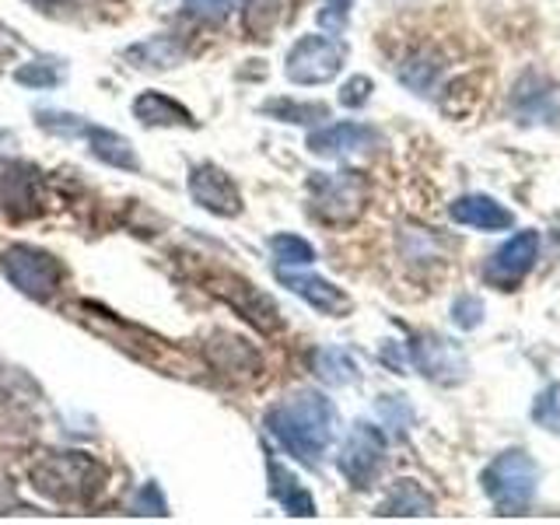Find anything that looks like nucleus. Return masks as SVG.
<instances>
[{
  "label": "nucleus",
  "instance_id": "nucleus-1",
  "mask_svg": "<svg viewBox=\"0 0 560 525\" xmlns=\"http://www.w3.org/2000/svg\"><path fill=\"white\" fill-rule=\"evenodd\" d=\"M267 428L291 455L302 463H319V455L332 442V428H337V410L323 393L302 389L288 399L273 402L267 410Z\"/></svg>",
  "mask_w": 560,
  "mask_h": 525
},
{
  "label": "nucleus",
  "instance_id": "nucleus-2",
  "mask_svg": "<svg viewBox=\"0 0 560 525\" xmlns=\"http://www.w3.org/2000/svg\"><path fill=\"white\" fill-rule=\"evenodd\" d=\"M28 480L49 501L84 504L102 490L105 466L88 452H46L39 463H32Z\"/></svg>",
  "mask_w": 560,
  "mask_h": 525
},
{
  "label": "nucleus",
  "instance_id": "nucleus-3",
  "mask_svg": "<svg viewBox=\"0 0 560 525\" xmlns=\"http://www.w3.org/2000/svg\"><path fill=\"white\" fill-rule=\"evenodd\" d=\"M368 200V183L361 172H315L308 179L312 214L326 224H354Z\"/></svg>",
  "mask_w": 560,
  "mask_h": 525
},
{
  "label": "nucleus",
  "instance_id": "nucleus-4",
  "mask_svg": "<svg viewBox=\"0 0 560 525\" xmlns=\"http://www.w3.org/2000/svg\"><path fill=\"white\" fill-rule=\"evenodd\" d=\"M0 270L35 302H49L63 288V262L46 249H35V245H8L0 256Z\"/></svg>",
  "mask_w": 560,
  "mask_h": 525
},
{
  "label": "nucleus",
  "instance_id": "nucleus-5",
  "mask_svg": "<svg viewBox=\"0 0 560 525\" xmlns=\"http://www.w3.org/2000/svg\"><path fill=\"white\" fill-rule=\"evenodd\" d=\"M536 480H539V469L525 452H504L483 469L487 498L508 515H522L525 508H529L536 494Z\"/></svg>",
  "mask_w": 560,
  "mask_h": 525
},
{
  "label": "nucleus",
  "instance_id": "nucleus-6",
  "mask_svg": "<svg viewBox=\"0 0 560 525\" xmlns=\"http://www.w3.org/2000/svg\"><path fill=\"white\" fill-rule=\"evenodd\" d=\"M347 46L337 35H305L298 39L284 60V74L291 84H326L343 70Z\"/></svg>",
  "mask_w": 560,
  "mask_h": 525
},
{
  "label": "nucleus",
  "instance_id": "nucleus-7",
  "mask_svg": "<svg viewBox=\"0 0 560 525\" xmlns=\"http://www.w3.org/2000/svg\"><path fill=\"white\" fill-rule=\"evenodd\" d=\"M385 463V434L375 424H354L337 455V466L354 487H372Z\"/></svg>",
  "mask_w": 560,
  "mask_h": 525
},
{
  "label": "nucleus",
  "instance_id": "nucleus-8",
  "mask_svg": "<svg viewBox=\"0 0 560 525\" xmlns=\"http://www.w3.org/2000/svg\"><path fill=\"white\" fill-rule=\"evenodd\" d=\"M207 291L224 298L228 305L238 308L245 319L253 326H259L262 332H273L280 326V315H277V305L270 302L267 294L259 288H253L249 280H242L238 273H228V270H214L207 277Z\"/></svg>",
  "mask_w": 560,
  "mask_h": 525
},
{
  "label": "nucleus",
  "instance_id": "nucleus-9",
  "mask_svg": "<svg viewBox=\"0 0 560 525\" xmlns=\"http://www.w3.org/2000/svg\"><path fill=\"white\" fill-rule=\"evenodd\" d=\"M189 197L192 203H200L203 210H210V214H218V218H238L245 207L232 175L210 162L189 172Z\"/></svg>",
  "mask_w": 560,
  "mask_h": 525
},
{
  "label": "nucleus",
  "instance_id": "nucleus-10",
  "mask_svg": "<svg viewBox=\"0 0 560 525\" xmlns=\"http://www.w3.org/2000/svg\"><path fill=\"white\" fill-rule=\"evenodd\" d=\"M536 253H539V235L536 232H518V235H512L494 256H490V262H487V280H490V284H498V288L518 284V280L533 270Z\"/></svg>",
  "mask_w": 560,
  "mask_h": 525
},
{
  "label": "nucleus",
  "instance_id": "nucleus-11",
  "mask_svg": "<svg viewBox=\"0 0 560 525\" xmlns=\"http://www.w3.org/2000/svg\"><path fill=\"white\" fill-rule=\"evenodd\" d=\"M0 203H4L8 214L18 221L43 214L46 203H43L39 172L28 168V165H8L4 175H0Z\"/></svg>",
  "mask_w": 560,
  "mask_h": 525
},
{
  "label": "nucleus",
  "instance_id": "nucleus-12",
  "mask_svg": "<svg viewBox=\"0 0 560 525\" xmlns=\"http://www.w3.org/2000/svg\"><path fill=\"white\" fill-rule=\"evenodd\" d=\"M277 280L288 291H294L298 298H305L312 308H319L326 315H347L350 312V298L323 277L305 273V270H291V267H277Z\"/></svg>",
  "mask_w": 560,
  "mask_h": 525
},
{
  "label": "nucleus",
  "instance_id": "nucleus-13",
  "mask_svg": "<svg viewBox=\"0 0 560 525\" xmlns=\"http://www.w3.org/2000/svg\"><path fill=\"white\" fill-rule=\"evenodd\" d=\"M378 144V130L364 127V122H332L308 133V151L319 158H343V154H358Z\"/></svg>",
  "mask_w": 560,
  "mask_h": 525
},
{
  "label": "nucleus",
  "instance_id": "nucleus-14",
  "mask_svg": "<svg viewBox=\"0 0 560 525\" xmlns=\"http://www.w3.org/2000/svg\"><path fill=\"white\" fill-rule=\"evenodd\" d=\"M410 358L434 382H459L466 375V358L459 354V347L442 337H420L410 347Z\"/></svg>",
  "mask_w": 560,
  "mask_h": 525
},
{
  "label": "nucleus",
  "instance_id": "nucleus-15",
  "mask_svg": "<svg viewBox=\"0 0 560 525\" xmlns=\"http://www.w3.org/2000/svg\"><path fill=\"white\" fill-rule=\"evenodd\" d=\"M207 354H210V364H214V372H221V375H235V378L249 375L253 378L262 368L256 350L245 340L232 337V332H214L207 343Z\"/></svg>",
  "mask_w": 560,
  "mask_h": 525
},
{
  "label": "nucleus",
  "instance_id": "nucleus-16",
  "mask_svg": "<svg viewBox=\"0 0 560 525\" xmlns=\"http://www.w3.org/2000/svg\"><path fill=\"white\" fill-rule=\"evenodd\" d=\"M452 221H459L466 228H477V232H504L512 228V210L501 207L498 200L483 197V192H472V197H459L448 207Z\"/></svg>",
  "mask_w": 560,
  "mask_h": 525
},
{
  "label": "nucleus",
  "instance_id": "nucleus-17",
  "mask_svg": "<svg viewBox=\"0 0 560 525\" xmlns=\"http://www.w3.org/2000/svg\"><path fill=\"white\" fill-rule=\"evenodd\" d=\"M267 477H270V494L273 501L284 508L288 515H302V518H312L315 515V501L312 494L302 487V480L294 477L288 466H280L277 455H267Z\"/></svg>",
  "mask_w": 560,
  "mask_h": 525
},
{
  "label": "nucleus",
  "instance_id": "nucleus-18",
  "mask_svg": "<svg viewBox=\"0 0 560 525\" xmlns=\"http://www.w3.org/2000/svg\"><path fill=\"white\" fill-rule=\"evenodd\" d=\"M78 137L88 140V148H92V154L98 158V162L113 165V168H122V172H137L140 168V158L130 148L127 137H119L113 130H102V127H92V122H81Z\"/></svg>",
  "mask_w": 560,
  "mask_h": 525
},
{
  "label": "nucleus",
  "instance_id": "nucleus-19",
  "mask_svg": "<svg viewBox=\"0 0 560 525\" xmlns=\"http://www.w3.org/2000/svg\"><path fill=\"white\" fill-rule=\"evenodd\" d=\"M133 116L144 122V127H197V119L179 105L175 98L162 95V92H144L133 98Z\"/></svg>",
  "mask_w": 560,
  "mask_h": 525
},
{
  "label": "nucleus",
  "instance_id": "nucleus-20",
  "mask_svg": "<svg viewBox=\"0 0 560 525\" xmlns=\"http://www.w3.org/2000/svg\"><path fill=\"white\" fill-rule=\"evenodd\" d=\"M378 515H385V518L434 515V498L417 480H396L389 494H385V501L378 504Z\"/></svg>",
  "mask_w": 560,
  "mask_h": 525
},
{
  "label": "nucleus",
  "instance_id": "nucleus-21",
  "mask_svg": "<svg viewBox=\"0 0 560 525\" xmlns=\"http://www.w3.org/2000/svg\"><path fill=\"white\" fill-rule=\"evenodd\" d=\"M183 43H175L172 35H154V39H144V43H137L127 49V57L137 63V67H144V70H168L183 60Z\"/></svg>",
  "mask_w": 560,
  "mask_h": 525
},
{
  "label": "nucleus",
  "instance_id": "nucleus-22",
  "mask_svg": "<svg viewBox=\"0 0 560 525\" xmlns=\"http://www.w3.org/2000/svg\"><path fill=\"white\" fill-rule=\"evenodd\" d=\"M262 113L280 119V122H302V127H308V122H319V119H329V109L323 102H294V98L262 102Z\"/></svg>",
  "mask_w": 560,
  "mask_h": 525
},
{
  "label": "nucleus",
  "instance_id": "nucleus-23",
  "mask_svg": "<svg viewBox=\"0 0 560 525\" xmlns=\"http://www.w3.org/2000/svg\"><path fill=\"white\" fill-rule=\"evenodd\" d=\"M280 14H284V0H245L242 22L249 39H267L270 28L280 22Z\"/></svg>",
  "mask_w": 560,
  "mask_h": 525
},
{
  "label": "nucleus",
  "instance_id": "nucleus-24",
  "mask_svg": "<svg viewBox=\"0 0 560 525\" xmlns=\"http://www.w3.org/2000/svg\"><path fill=\"white\" fill-rule=\"evenodd\" d=\"M312 368H315V375L329 385H347L350 378H358V364L350 361L347 350H315Z\"/></svg>",
  "mask_w": 560,
  "mask_h": 525
},
{
  "label": "nucleus",
  "instance_id": "nucleus-25",
  "mask_svg": "<svg viewBox=\"0 0 560 525\" xmlns=\"http://www.w3.org/2000/svg\"><path fill=\"white\" fill-rule=\"evenodd\" d=\"M270 249H273L277 267H312L315 262V249L298 235H273Z\"/></svg>",
  "mask_w": 560,
  "mask_h": 525
},
{
  "label": "nucleus",
  "instance_id": "nucleus-26",
  "mask_svg": "<svg viewBox=\"0 0 560 525\" xmlns=\"http://www.w3.org/2000/svg\"><path fill=\"white\" fill-rule=\"evenodd\" d=\"M438 74H442V63H438L434 57H413V60H407L399 67V81L407 84V88H413V92L420 95V92H431L434 88V81H438Z\"/></svg>",
  "mask_w": 560,
  "mask_h": 525
},
{
  "label": "nucleus",
  "instance_id": "nucleus-27",
  "mask_svg": "<svg viewBox=\"0 0 560 525\" xmlns=\"http://www.w3.org/2000/svg\"><path fill=\"white\" fill-rule=\"evenodd\" d=\"M60 78H63V70L57 63H46V60H32V63L14 70V81L28 84V88H52V84H60Z\"/></svg>",
  "mask_w": 560,
  "mask_h": 525
},
{
  "label": "nucleus",
  "instance_id": "nucleus-28",
  "mask_svg": "<svg viewBox=\"0 0 560 525\" xmlns=\"http://www.w3.org/2000/svg\"><path fill=\"white\" fill-rule=\"evenodd\" d=\"M238 4L242 0H183V8L200 22H224Z\"/></svg>",
  "mask_w": 560,
  "mask_h": 525
},
{
  "label": "nucleus",
  "instance_id": "nucleus-29",
  "mask_svg": "<svg viewBox=\"0 0 560 525\" xmlns=\"http://www.w3.org/2000/svg\"><path fill=\"white\" fill-rule=\"evenodd\" d=\"M133 512L137 515H168V501H165L162 490H158V483H144V487L137 490Z\"/></svg>",
  "mask_w": 560,
  "mask_h": 525
},
{
  "label": "nucleus",
  "instance_id": "nucleus-30",
  "mask_svg": "<svg viewBox=\"0 0 560 525\" xmlns=\"http://www.w3.org/2000/svg\"><path fill=\"white\" fill-rule=\"evenodd\" d=\"M533 417L539 420L542 428H550L560 434V389H547L533 407Z\"/></svg>",
  "mask_w": 560,
  "mask_h": 525
},
{
  "label": "nucleus",
  "instance_id": "nucleus-31",
  "mask_svg": "<svg viewBox=\"0 0 560 525\" xmlns=\"http://www.w3.org/2000/svg\"><path fill=\"white\" fill-rule=\"evenodd\" d=\"M452 319H455V326H463V329L480 326V319H483V305L477 302V294H463V298H455V305H452Z\"/></svg>",
  "mask_w": 560,
  "mask_h": 525
},
{
  "label": "nucleus",
  "instance_id": "nucleus-32",
  "mask_svg": "<svg viewBox=\"0 0 560 525\" xmlns=\"http://www.w3.org/2000/svg\"><path fill=\"white\" fill-rule=\"evenodd\" d=\"M350 8H354V0H323L319 22H323L329 32H343L347 18H350Z\"/></svg>",
  "mask_w": 560,
  "mask_h": 525
},
{
  "label": "nucleus",
  "instance_id": "nucleus-33",
  "mask_svg": "<svg viewBox=\"0 0 560 525\" xmlns=\"http://www.w3.org/2000/svg\"><path fill=\"white\" fill-rule=\"evenodd\" d=\"M368 98H372V81L368 78H350L340 92V102L347 105V109H358V105H364Z\"/></svg>",
  "mask_w": 560,
  "mask_h": 525
},
{
  "label": "nucleus",
  "instance_id": "nucleus-34",
  "mask_svg": "<svg viewBox=\"0 0 560 525\" xmlns=\"http://www.w3.org/2000/svg\"><path fill=\"white\" fill-rule=\"evenodd\" d=\"M14 49H18V43L11 39V35H8L4 28H0V60H4V57H11Z\"/></svg>",
  "mask_w": 560,
  "mask_h": 525
},
{
  "label": "nucleus",
  "instance_id": "nucleus-35",
  "mask_svg": "<svg viewBox=\"0 0 560 525\" xmlns=\"http://www.w3.org/2000/svg\"><path fill=\"white\" fill-rule=\"evenodd\" d=\"M39 4H67V0H39Z\"/></svg>",
  "mask_w": 560,
  "mask_h": 525
}]
</instances>
